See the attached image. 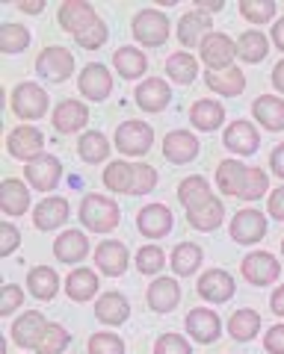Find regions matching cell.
Returning a JSON list of instances; mask_svg holds the SVG:
<instances>
[{"instance_id": "9a60e30c", "label": "cell", "mask_w": 284, "mask_h": 354, "mask_svg": "<svg viewBox=\"0 0 284 354\" xmlns=\"http://www.w3.org/2000/svg\"><path fill=\"white\" fill-rule=\"evenodd\" d=\"M199 295L204 301H213V304H225L228 298L234 295V278L222 269H211L199 278Z\"/></svg>"}, {"instance_id": "4fadbf2b", "label": "cell", "mask_w": 284, "mask_h": 354, "mask_svg": "<svg viewBox=\"0 0 284 354\" xmlns=\"http://www.w3.org/2000/svg\"><path fill=\"white\" fill-rule=\"evenodd\" d=\"M187 330L195 342H216L222 334V322L213 310L207 307H195L187 313Z\"/></svg>"}, {"instance_id": "44dd1931", "label": "cell", "mask_w": 284, "mask_h": 354, "mask_svg": "<svg viewBox=\"0 0 284 354\" xmlns=\"http://www.w3.org/2000/svg\"><path fill=\"white\" fill-rule=\"evenodd\" d=\"M145 298H148V307L154 310V313H169V310H175L181 301V286L172 278H157L148 286Z\"/></svg>"}, {"instance_id": "ffe728a7", "label": "cell", "mask_w": 284, "mask_h": 354, "mask_svg": "<svg viewBox=\"0 0 284 354\" xmlns=\"http://www.w3.org/2000/svg\"><path fill=\"white\" fill-rule=\"evenodd\" d=\"M134 97H136L139 109H145V113H160V109L169 104L172 92H169V83L157 80V77H148L145 83H139V86H136Z\"/></svg>"}, {"instance_id": "836d02e7", "label": "cell", "mask_w": 284, "mask_h": 354, "mask_svg": "<svg viewBox=\"0 0 284 354\" xmlns=\"http://www.w3.org/2000/svg\"><path fill=\"white\" fill-rule=\"evenodd\" d=\"M27 290L36 298H42V301H51V298L57 295V290H60L57 272H53L51 266H36V269L30 272V278H27Z\"/></svg>"}, {"instance_id": "f546056e", "label": "cell", "mask_w": 284, "mask_h": 354, "mask_svg": "<svg viewBox=\"0 0 284 354\" xmlns=\"http://www.w3.org/2000/svg\"><path fill=\"white\" fill-rule=\"evenodd\" d=\"M207 27H211V18L202 15V12H187L181 21H178V39L184 48H193V44L204 41L211 32H207Z\"/></svg>"}, {"instance_id": "e575fe53", "label": "cell", "mask_w": 284, "mask_h": 354, "mask_svg": "<svg viewBox=\"0 0 284 354\" xmlns=\"http://www.w3.org/2000/svg\"><path fill=\"white\" fill-rule=\"evenodd\" d=\"M65 292L71 301H89L98 292V274L92 269H78L65 278Z\"/></svg>"}, {"instance_id": "f35d334b", "label": "cell", "mask_w": 284, "mask_h": 354, "mask_svg": "<svg viewBox=\"0 0 284 354\" xmlns=\"http://www.w3.org/2000/svg\"><path fill=\"white\" fill-rule=\"evenodd\" d=\"M202 257L204 254H202V248L195 245V242H181V245L172 251V269L187 278V274H193L202 266Z\"/></svg>"}, {"instance_id": "ba28073f", "label": "cell", "mask_w": 284, "mask_h": 354, "mask_svg": "<svg viewBox=\"0 0 284 354\" xmlns=\"http://www.w3.org/2000/svg\"><path fill=\"white\" fill-rule=\"evenodd\" d=\"M234 53H237V44L228 36H222V32H211V36L202 41V59L207 62V71L231 68Z\"/></svg>"}, {"instance_id": "6f0895ef", "label": "cell", "mask_w": 284, "mask_h": 354, "mask_svg": "<svg viewBox=\"0 0 284 354\" xmlns=\"http://www.w3.org/2000/svg\"><path fill=\"white\" fill-rule=\"evenodd\" d=\"M269 165H272V171H276L278 177H284V142L272 151V157H269Z\"/></svg>"}, {"instance_id": "52a82bcc", "label": "cell", "mask_w": 284, "mask_h": 354, "mask_svg": "<svg viewBox=\"0 0 284 354\" xmlns=\"http://www.w3.org/2000/svg\"><path fill=\"white\" fill-rule=\"evenodd\" d=\"M42 148H45V136L36 127H15L6 139V151L12 153L15 160H27L33 162L36 157H42Z\"/></svg>"}, {"instance_id": "8992f818", "label": "cell", "mask_w": 284, "mask_h": 354, "mask_svg": "<svg viewBox=\"0 0 284 354\" xmlns=\"http://www.w3.org/2000/svg\"><path fill=\"white\" fill-rule=\"evenodd\" d=\"M267 236V218L258 209H240L231 218V239L240 245H255Z\"/></svg>"}, {"instance_id": "f1b7e54d", "label": "cell", "mask_w": 284, "mask_h": 354, "mask_svg": "<svg viewBox=\"0 0 284 354\" xmlns=\"http://www.w3.org/2000/svg\"><path fill=\"white\" fill-rule=\"evenodd\" d=\"M0 207H3L6 216H21V213H27V207H30V192H27V186L21 183L18 177H9V180H3Z\"/></svg>"}, {"instance_id": "7a4b0ae2", "label": "cell", "mask_w": 284, "mask_h": 354, "mask_svg": "<svg viewBox=\"0 0 284 354\" xmlns=\"http://www.w3.org/2000/svg\"><path fill=\"white\" fill-rule=\"evenodd\" d=\"M116 145L127 157H142V153H148L151 145H154V130L145 121H125L116 130Z\"/></svg>"}, {"instance_id": "83f0119b", "label": "cell", "mask_w": 284, "mask_h": 354, "mask_svg": "<svg viewBox=\"0 0 284 354\" xmlns=\"http://www.w3.org/2000/svg\"><path fill=\"white\" fill-rule=\"evenodd\" d=\"M86 251H89V242L80 230H65V234L57 236L53 242V254H57V260L62 263H78L86 257Z\"/></svg>"}, {"instance_id": "f6af8a7d", "label": "cell", "mask_w": 284, "mask_h": 354, "mask_svg": "<svg viewBox=\"0 0 284 354\" xmlns=\"http://www.w3.org/2000/svg\"><path fill=\"white\" fill-rule=\"evenodd\" d=\"M30 44V32L21 24H3L0 30V48L3 53H21Z\"/></svg>"}, {"instance_id": "db71d44e", "label": "cell", "mask_w": 284, "mask_h": 354, "mask_svg": "<svg viewBox=\"0 0 284 354\" xmlns=\"http://www.w3.org/2000/svg\"><path fill=\"white\" fill-rule=\"evenodd\" d=\"M18 242H21V234H18L15 225H3V227H0V251H3V257H9V254L18 248Z\"/></svg>"}, {"instance_id": "277c9868", "label": "cell", "mask_w": 284, "mask_h": 354, "mask_svg": "<svg viewBox=\"0 0 284 354\" xmlns=\"http://www.w3.org/2000/svg\"><path fill=\"white\" fill-rule=\"evenodd\" d=\"M36 71L51 83H65L74 74V57L65 48H45L36 59Z\"/></svg>"}, {"instance_id": "30bf717a", "label": "cell", "mask_w": 284, "mask_h": 354, "mask_svg": "<svg viewBox=\"0 0 284 354\" xmlns=\"http://www.w3.org/2000/svg\"><path fill=\"white\" fill-rule=\"evenodd\" d=\"M98 21L101 18L95 15V9L89 3H80V0H65L60 6V24H62V30H69L74 39L83 36L92 24H98Z\"/></svg>"}, {"instance_id": "9f6ffc18", "label": "cell", "mask_w": 284, "mask_h": 354, "mask_svg": "<svg viewBox=\"0 0 284 354\" xmlns=\"http://www.w3.org/2000/svg\"><path fill=\"white\" fill-rule=\"evenodd\" d=\"M269 216L284 221V186H278V189L269 195Z\"/></svg>"}, {"instance_id": "91938a15", "label": "cell", "mask_w": 284, "mask_h": 354, "mask_svg": "<svg viewBox=\"0 0 284 354\" xmlns=\"http://www.w3.org/2000/svg\"><path fill=\"white\" fill-rule=\"evenodd\" d=\"M272 86H276L278 92L284 95V59L276 65V68H272Z\"/></svg>"}, {"instance_id": "ac0fdd59", "label": "cell", "mask_w": 284, "mask_h": 354, "mask_svg": "<svg viewBox=\"0 0 284 354\" xmlns=\"http://www.w3.org/2000/svg\"><path fill=\"white\" fill-rule=\"evenodd\" d=\"M136 225H139V230L145 236L160 239V236H166L172 230V209L163 207V204H148L145 209H139Z\"/></svg>"}, {"instance_id": "5b68a950", "label": "cell", "mask_w": 284, "mask_h": 354, "mask_svg": "<svg viewBox=\"0 0 284 354\" xmlns=\"http://www.w3.org/2000/svg\"><path fill=\"white\" fill-rule=\"evenodd\" d=\"M12 109L18 118H42L48 113V92L39 83H21L12 92Z\"/></svg>"}, {"instance_id": "3957f363", "label": "cell", "mask_w": 284, "mask_h": 354, "mask_svg": "<svg viewBox=\"0 0 284 354\" xmlns=\"http://www.w3.org/2000/svg\"><path fill=\"white\" fill-rule=\"evenodd\" d=\"M134 36L145 48H160L169 39V18L157 12V9H142L134 18Z\"/></svg>"}, {"instance_id": "6125c7cd", "label": "cell", "mask_w": 284, "mask_h": 354, "mask_svg": "<svg viewBox=\"0 0 284 354\" xmlns=\"http://www.w3.org/2000/svg\"><path fill=\"white\" fill-rule=\"evenodd\" d=\"M18 9H21V12L36 15V12H42V9H45V3H42V0H33V3H18Z\"/></svg>"}, {"instance_id": "e0dca14e", "label": "cell", "mask_w": 284, "mask_h": 354, "mask_svg": "<svg viewBox=\"0 0 284 354\" xmlns=\"http://www.w3.org/2000/svg\"><path fill=\"white\" fill-rule=\"evenodd\" d=\"M45 330H48L45 316H42L39 310H27V313L21 316V319H15V325H12V339L18 342L21 348H36Z\"/></svg>"}, {"instance_id": "680465c9", "label": "cell", "mask_w": 284, "mask_h": 354, "mask_svg": "<svg viewBox=\"0 0 284 354\" xmlns=\"http://www.w3.org/2000/svg\"><path fill=\"white\" fill-rule=\"evenodd\" d=\"M269 307L276 316H284V286H278V290L269 295Z\"/></svg>"}, {"instance_id": "94428289", "label": "cell", "mask_w": 284, "mask_h": 354, "mask_svg": "<svg viewBox=\"0 0 284 354\" xmlns=\"http://www.w3.org/2000/svg\"><path fill=\"white\" fill-rule=\"evenodd\" d=\"M269 36H272V41H276V48H281V50H284V18H281V21H276V27H272Z\"/></svg>"}, {"instance_id": "6da1fadb", "label": "cell", "mask_w": 284, "mask_h": 354, "mask_svg": "<svg viewBox=\"0 0 284 354\" xmlns=\"http://www.w3.org/2000/svg\"><path fill=\"white\" fill-rule=\"evenodd\" d=\"M80 221L89 230H95V234H110L113 227H118V221H122V209L110 198L92 192L80 204Z\"/></svg>"}, {"instance_id": "11a10c76", "label": "cell", "mask_w": 284, "mask_h": 354, "mask_svg": "<svg viewBox=\"0 0 284 354\" xmlns=\"http://www.w3.org/2000/svg\"><path fill=\"white\" fill-rule=\"evenodd\" d=\"M264 348L269 354H284V325H272L264 337Z\"/></svg>"}, {"instance_id": "be15d7a7", "label": "cell", "mask_w": 284, "mask_h": 354, "mask_svg": "<svg viewBox=\"0 0 284 354\" xmlns=\"http://www.w3.org/2000/svg\"><path fill=\"white\" fill-rule=\"evenodd\" d=\"M195 6H199V9H211V12H220V9H222V0H199Z\"/></svg>"}, {"instance_id": "74e56055", "label": "cell", "mask_w": 284, "mask_h": 354, "mask_svg": "<svg viewBox=\"0 0 284 354\" xmlns=\"http://www.w3.org/2000/svg\"><path fill=\"white\" fill-rule=\"evenodd\" d=\"M267 50H269V41L264 32H258V30H246V32H240V41H237V53H240V59L243 62H260L267 57Z\"/></svg>"}, {"instance_id": "1f68e13d", "label": "cell", "mask_w": 284, "mask_h": 354, "mask_svg": "<svg viewBox=\"0 0 284 354\" xmlns=\"http://www.w3.org/2000/svg\"><path fill=\"white\" fill-rule=\"evenodd\" d=\"M222 216H225V204L216 201V198H211L207 204L202 207H193L187 209V221L195 227V230H213L222 225Z\"/></svg>"}, {"instance_id": "4316f807", "label": "cell", "mask_w": 284, "mask_h": 354, "mask_svg": "<svg viewBox=\"0 0 284 354\" xmlns=\"http://www.w3.org/2000/svg\"><path fill=\"white\" fill-rule=\"evenodd\" d=\"M246 171H249V165H243L240 160H222L216 165V186H220V192L222 195H240Z\"/></svg>"}, {"instance_id": "7402d4cb", "label": "cell", "mask_w": 284, "mask_h": 354, "mask_svg": "<svg viewBox=\"0 0 284 354\" xmlns=\"http://www.w3.org/2000/svg\"><path fill=\"white\" fill-rule=\"evenodd\" d=\"M252 113L258 118V124H264V130L278 133L284 130V101L276 95H260L252 104Z\"/></svg>"}, {"instance_id": "b9f144b4", "label": "cell", "mask_w": 284, "mask_h": 354, "mask_svg": "<svg viewBox=\"0 0 284 354\" xmlns=\"http://www.w3.org/2000/svg\"><path fill=\"white\" fill-rule=\"evenodd\" d=\"M104 186L113 192H127L130 195V186H134V165H127L122 160H116L107 165L104 171Z\"/></svg>"}, {"instance_id": "ee69618b", "label": "cell", "mask_w": 284, "mask_h": 354, "mask_svg": "<svg viewBox=\"0 0 284 354\" xmlns=\"http://www.w3.org/2000/svg\"><path fill=\"white\" fill-rule=\"evenodd\" d=\"M65 346H69V330H65L62 325H57V322H51L48 330L42 334L36 351L39 354H60V351H65Z\"/></svg>"}, {"instance_id": "c3c4849f", "label": "cell", "mask_w": 284, "mask_h": 354, "mask_svg": "<svg viewBox=\"0 0 284 354\" xmlns=\"http://www.w3.org/2000/svg\"><path fill=\"white\" fill-rule=\"evenodd\" d=\"M157 186V169L148 162H136L134 165V186H130V195H145Z\"/></svg>"}, {"instance_id": "8d00e7d4", "label": "cell", "mask_w": 284, "mask_h": 354, "mask_svg": "<svg viewBox=\"0 0 284 354\" xmlns=\"http://www.w3.org/2000/svg\"><path fill=\"white\" fill-rule=\"evenodd\" d=\"M190 118H193V127L216 130L225 121V106L216 104V101H195L190 109Z\"/></svg>"}, {"instance_id": "ab89813d", "label": "cell", "mask_w": 284, "mask_h": 354, "mask_svg": "<svg viewBox=\"0 0 284 354\" xmlns=\"http://www.w3.org/2000/svg\"><path fill=\"white\" fill-rule=\"evenodd\" d=\"M166 74L172 77L175 83H193L195 74H199V62H195L193 53H172V57L166 59Z\"/></svg>"}, {"instance_id": "4dcf8cb0", "label": "cell", "mask_w": 284, "mask_h": 354, "mask_svg": "<svg viewBox=\"0 0 284 354\" xmlns=\"http://www.w3.org/2000/svg\"><path fill=\"white\" fill-rule=\"evenodd\" d=\"M113 65H116V71L122 74L125 80H136V77L145 74L148 59H145V53L136 50V48H118L113 53Z\"/></svg>"}, {"instance_id": "484cf974", "label": "cell", "mask_w": 284, "mask_h": 354, "mask_svg": "<svg viewBox=\"0 0 284 354\" xmlns=\"http://www.w3.org/2000/svg\"><path fill=\"white\" fill-rule=\"evenodd\" d=\"M204 83L211 86L216 95L234 97V95H240L246 88V77H243V71H240L237 65H231V68H225V71H207Z\"/></svg>"}, {"instance_id": "7c38bea8", "label": "cell", "mask_w": 284, "mask_h": 354, "mask_svg": "<svg viewBox=\"0 0 284 354\" xmlns=\"http://www.w3.org/2000/svg\"><path fill=\"white\" fill-rule=\"evenodd\" d=\"M163 157L175 165L193 162L199 157V139H195L190 130H172L169 136L163 139Z\"/></svg>"}, {"instance_id": "816d5d0a", "label": "cell", "mask_w": 284, "mask_h": 354, "mask_svg": "<svg viewBox=\"0 0 284 354\" xmlns=\"http://www.w3.org/2000/svg\"><path fill=\"white\" fill-rule=\"evenodd\" d=\"M107 39H110L107 36V24L104 21H98V24H92L83 36H78L74 41H78L80 48H86V50H95V48H101V44H107Z\"/></svg>"}, {"instance_id": "d4e9b609", "label": "cell", "mask_w": 284, "mask_h": 354, "mask_svg": "<svg viewBox=\"0 0 284 354\" xmlns=\"http://www.w3.org/2000/svg\"><path fill=\"white\" fill-rule=\"evenodd\" d=\"M95 316L107 325H125L127 316H130V304H127V298L122 292H107V295L98 298Z\"/></svg>"}, {"instance_id": "603a6c76", "label": "cell", "mask_w": 284, "mask_h": 354, "mask_svg": "<svg viewBox=\"0 0 284 354\" xmlns=\"http://www.w3.org/2000/svg\"><path fill=\"white\" fill-rule=\"evenodd\" d=\"M65 218H69V201L65 198H45V201H39V207L33 209V221H36L39 230H53L65 225Z\"/></svg>"}, {"instance_id": "7bdbcfd3", "label": "cell", "mask_w": 284, "mask_h": 354, "mask_svg": "<svg viewBox=\"0 0 284 354\" xmlns=\"http://www.w3.org/2000/svg\"><path fill=\"white\" fill-rule=\"evenodd\" d=\"M267 183H269L267 171L260 169V165H249L246 180H243V189H240L237 198H240V201H258V198L267 192Z\"/></svg>"}, {"instance_id": "d6986e66", "label": "cell", "mask_w": 284, "mask_h": 354, "mask_svg": "<svg viewBox=\"0 0 284 354\" xmlns=\"http://www.w3.org/2000/svg\"><path fill=\"white\" fill-rule=\"evenodd\" d=\"M95 263H98V269H101L104 274L118 278V274H125V269H127V248L122 245V242H116V239H107V242L98 245Z\"/></svg>"}, {"instance_id": "d6a6232c", "label": "cell", "mask_w": 284, "mask_h": 354, "mask_svg": "<svg viewBox=\"0 0 284 354\" xmlns=\"http://www.w3.org/2000/svg\"><path fill=\"white\" fill-rule=\"evenodd\" d=\"M258 330H260V316L255 313L252 307H243V310H237V313L228 319V334H231L237 342H249V339H255L258 337Z\"/></svg>"}, {"instance_id": "f907efd6", "label": "cell", "mask_w": 284, "mask_h": 354, "mask_svg": "<svg viewBox=\"0 0 284 354\" xmlns=\"http://www.w3.org/2000/svg\"><path fill=\"white\" fill-rule=\"evenodd\" d=\"M154 354H193V348H190V342L178 334H163L154 342Z\"/></svg>"}, {"instance_id": "9c48e42d", "label": "cell", "mask_w": 284, "mask_h": 354, "mask_svg": "<svg viewBox=\"0 0 284 354\" xmlns=\"http://www.w3.org/2000/svg\"><path fill=\"white\" fill-rule=\"evenodd\" d=\"M243 278L249 281V283H255V286H267V283H272L281 274V266H278V260L272 257V254H267V251H252L249 257L243 260Z\"/></svg>"}, {"instance_id": "e7e4bbea", "label": "cell", "mask_w": 284, "mask_h": 354, "mask_svg": "<svg viewBox=\"0 0 284 354\" xmlns=\"http://www.w3.org/2000/svg\"><path fill=\"white\" fill-rule=\"evenodd\" d=\"M281 251H284V239H281Z\"/></svg>"}, {"instance_id": "cb8c5ba5", "label": "cell", "mask_w": 284, "mask_h": 354, "mask_svg": "<svg viewBox=\"0 0 284 354\" xmlns=\"http://www.w3.org/2000/svg\"><path fill=\"white\" fill-rule=\"evenodd\" d=\"M86 121H89V109H86L80 101H62L57 109H53V127L60 133L83 130Z\"/></svg>"}, {"instance_id": "60d3db41", "label": "cell", "mask_w": 284, "mask_h": 354, "mask_svg": "<svg viewBox=\"0 0 284 354\" xmlns=\"http://www.w3.org/2000/svg\"><path fill=\"white\" fill-rule=\"evenodd\" d=\"M78 151H80V157L86 162H101V160H107V153H110V142H107L104 133L89 130V133H83L80 136Z\"/></svg>"}, {"instance_id": "d590c367", "label": "cell", "mask_w": 284, "mask_h": 354, "mask_svg": "<svg viewBox=\"0 0 284 354\" xmlns=\"http://www.w3.org/2000/svg\"><path fill=\"white\" fill-rule=\"evenodd\" d=\"M211 198H213L211 195V183H207L204 177H184L181 186H178V201L187 209L202 207V204L211 201Z\"/></svg>"}, {"instance_id": "681fc988", "label": "cell", "mask_w": 284, "mask_h": 354, "mask_svg": "<svg viewBox=\"0 0 284 354\" xmlns=\"http://www.w3.org/2000/svg\"><path fill=\"white\" fill-rule=\"evenodd\" d=\"M89 354H125V342L116 334H95L89 339Z\"/></svg>"}, {"instance_id": "7dc6e473", "label": "cell", "mask_w": 284, "mask_h": 354, "mask_svg": "<svg viewBox=\"0 0 284 354\" xmlns=\"http://www.w3.org/2000/svg\"><path fill=\"white\" fill-rule=\"evenodd\" d=\"M163 263H166V254H163V248H157V245H145V248H139V254H136V269L142 274L163 272Z\"/></svg>"}, {"instance_id": "2e32d148", "label": "cell", "mask_w": 284, "mask_h": 354, "mask_svg": "<svg viewBox=\"0 0 284 354\" xmlns=\"http://www.w3.org/2000/svg\"><path fill=\"white\" fill-rule=\"evenodd\" d=\"M78 86H80L83 97H89V101H104V97L110 95V88H113V77H110V71H107L104 65L92 62V65H86V68L80 71Z\"/></svg>"}, {"instance_id": "8fae6325", "label": "cell", "mask_w": 284, "mask_h": 354, "mask_svg": "<svg viewBox=\"0 0 284 354\" xmlns=\"http://www.w3.org/2000/svg\"><path fill=\"white\" fill-rule=\"evenodd\" d=\"M60 177H62V165L53 153H42V157L27 162V180L42 192H51L60 183Z\"/></svg>"}, {"instance_id": "5bb4252c", "label": "cell", "mask_w": 284, "mask_h": 354, "mask_svg": "<svg viewBox=\"0 0 284 354\" xmlns=\"http://www.w3.org/2000/svg\"><path fill=\"white\" fill-rule=\"evenodd\" d=\"M222 142H225V148L231 151V153H240V157H249V153H255V151H258L260 136H258V130H255L252 124H249V121L240 118V121H231V124H228Z\"/></svg>"}, {"instance_id": "f5cc1de1", "label": "cell", "mask_w": 284, "mask_h": 354, "mask_svg": "<svg viewBox=\"0 0 284 354\" xmlns=\"http://www.w3.org/2000/svg\"><path fill=\"white\" fill-rule=\"evenodd\" d=\"M21 301H24V292H21V286L6 283L3 286V298H0V310H3V316H12Z\"/></svg>"}, {"instance_id": "bcb514c9", "label": "cell", "mask_w": 284, "mask_h": 354, "mask_svg": "<svg viewBox=\"0 0 284 354\" xmlns=\"http://www.w3.org/2000/svg\"><path fill=\"white\" fill-rule=\"evenodd\" d=\"M240 15L252 24H264L276 15V3L272 0H240Z\"/></svg>"}]
</instances>
